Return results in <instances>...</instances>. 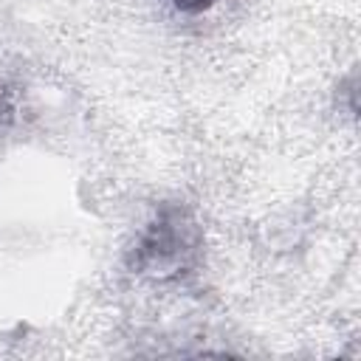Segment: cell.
<instances>
[{
  "label": "cell",
  "instance_id": "cell-1",
  "mask_svg": "<svg viewBox=\"0 0 361 361\" xmlns=\"http://www.w3.org/2000/svg\"><path fill=\"white\" fill-rule=\"evenodd\" d=\"M124 265L135 276L155 282H183L203 265V228L192 209L166 200L127 248Z\"/></svg>",
  "mask_w": 361,
  "mask_h": 361
},
{
  "label": "cell",
  "instance_id": "cell-2",
  "mask_svg": "<svg viewBox=\"0 0 361 361\" xmlns=\"http://www.w3.org/2000/svg\"><path fill=\"white\" fill-rule=\"evenodd\" d=\"M214 3H220V0H169V6H172L175 11H180V14H203V11H209Z\"/></svg>",
  "mask_w": 361,
  "mask_h": 361
},
{
  "label": "cell",
  "instance_id": "cell-3",
  "mask_svg": "<svg viewBox=\"0 0 361 361\" xmlns=\"http://www.w3.org/2000/svg\"><path fill=\"white\" fill-rule=\"evenodd\" d=\"M14 121V104H11V96L0 79V127H8Z\"/></svg>",
  "mask_w": 361,
  "mask_h": 361
}]
</instances>
